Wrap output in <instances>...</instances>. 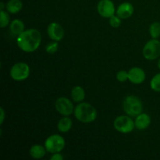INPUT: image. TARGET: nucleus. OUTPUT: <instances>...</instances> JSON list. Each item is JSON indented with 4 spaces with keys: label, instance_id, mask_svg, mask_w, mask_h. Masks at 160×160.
Masks as SVG:
<instances>
[{
    "label": "nucleus",
    "instance_id": "6ab92c4d",
    "mask_svg": "<svg viewBox=\"0 0 160 160\" xmlns=\"http://www.w3.org/2000/svg\"><path fill=\"white\" fill-rule=\"evenodd\" d=\"M149 33L152 38L157 39L160 37V23L155 22L152 23L149 28Z\"/></svg>",
    "mask_w": 160,
    "mask_h": 160
},
{
    "label": "nucleus",
    "instance_id": "b1692460",
    "mask_svg": "<svg viewBox=\"0 0 160 160\" xmlns=\"http://www.w3.org/2000/svg\"><path fill=\"white\" fill-rule=\"evenodd\" d=\"M117 79L120 82H124L128 80V72L125 70H120L117 73Z\"/></svg>",
    "mask_w": 160,
    "mask_h": 160
},
{
    "label": "nucleus",
    "instance_id": "a878e982",
    "mask_svg": "<svg viewBox=\"0 0 160 160\" xmlns=\"http://www.w3.org/2000/svg\"><path fill=\"white\" fill-rule=\"evenodd\" d=\"M0 112H1V117H0V124H2L5 119V111L3 108H0Z\"/></svg>",
    "mask_w": 160,
    "mask_h": 160
},
{
    "label": "nucleus",
    "instance_id": "393cba45",
    "mask_svg": "<svg viewBox=\"0 0 160 160\" xmlns=\"http://www.w3.org/2000/svg\"><path fill=\"white\" fill-rule=\"evenodd\" d=\"M50 159L51 160H62L63 159V156H62L61 154H59V152L54 153V154L52 155V156L50 158Z\"/></svg>",
    "mask_w": 160,
    "mask_h": 160
},
{
    "label": "nucleus",
    "instance_id": "2eb2a0df",
    "mask_svg": "<svg viewBox=\"0 0 160 160\" xmlns=\"http://www.w3.org/2000/svg\"><path fill=\"white\" fill-rule=\"evenodd\" d=\"M6 8L9 13L15 14L21 10L23 8V3L20 0H9L6 3Z\"/></svg>",
    "mask_w": 160,
    "mask_h": 160
},
{
    "label": "nucleus",
    "instance_id": "ddd939ff",
    "mask_svg": "<svg viewBox=\"0 0 160 160\" xmlns=\"http://www.w3.org/2000/svg\"><path fill=\"white\" fill-rule=\"evenodd\" d=\"M150 123H151V118L149 115L147 113H140L136 117V120L134 121L135 127L140 131L148 128Z\"/></svg>",
    "mask_w": 160,
    "mask_h": 160
},
{
    "label": "nucleus",
    "instance_id": "9d476101",
    "mask_svg": "<svg viewBox=\"0 0 160 160\" xmlns=\"http://www.w3.org/2000/svg\"><path fill=\"white\" fill-rule=\"evenodd\" d=\"M48 35L52 40L59 42L64 37V30L59 23L53 22L51 23L47 29Z\"/></svg>",
    "mask_w": 160,
    "mask_h": 160
},
{
    "label": "nucleus",
    "instance_id": "6e6552de",
    "mask_svg": "<svg viewBox=\"0 0 160 160\" xmlns=\"http://www.w3.org/2000/svg\"><path fill=\"white\" fill-rule=\"evenodd\" d=\"M56 109L62 116L68 117L74 112V107L70 99L66 97H60L55 103Z\"/></svg>",
    "mask_w": 160,
    "mask_h": 160
},
{
    "label": "nucleus",
    "instance_id": "f8f14e48",
    "mask_svg": "<svg viewBox=\"0 0 160 160\" xmlns=\"http://www.w3.org/2000/svg\"><path fill=\"white\" fill-rule=\"evenodd\" d=\"M133 13H134V6L131 3L128 2L121 3L117 9V16L121 19L129 18Z\"/></svg>",
    "mask_w": 160,
    "mask_h": 160
},
{
    "label": "nucleus",
    "instance_id": "cd10ccee",
    "mask_svg": "<svg viewBox=\"0 0 160 160\" xmlns=\"http://www.w3.org/2000/svg\"><path fill=\"white\" fill-rule=\"evenodd\" d=\"M158 67H159V69L160 70V59H159V61H158Z\"/></svg>",
    "mask_w": 160,
    "mask_h": 160
},
{
    "label": "nucleus",
    "instance_id": "4468645a",
    "mask_svg": "<svg viewBox=\"0 0 160 160\" xmlns=\"http://www.w3.org/2000/svg\"><path fill=\"white\" fill-rule=\"evenodd\" d=\"M24 23L22 20H18V19H16L13 20L10 23V26H9V29H10L11 33L14 35L19 36L20 34L24 31Z\"/></svg>",
    "mask_w": 160,
    "mask_h": 160
},
{
    "label": "nucleus",
    "instance_id": "0eeeda50",
    "mask_svg": "<svg viewBox=\"0 0 160 160\" xmlns=\"http://www.w3.org/2000/svg\"><path fill=\"white\" fill-rule=\"evenodd\" d=\"M143 56L148 60H154L160 56V42L156 38L148 41L143 48Z\"/></svg>",
    "mask_w": 160,
    "mask_h": 160
},
{
    "label": "nucleus",
    "instance_id": "1a4fd4ad",
    "mask_svg": "<svg viewBox=\"0 0 160 160\" xmlns=\"http://www.w3.org/2000/svg\"><path fill=\"white\" fill-rule=\"evenodd\" d=\"M97 10L104 18H110L115 13L114 3L111 0H101L97 6Z\"/></svg>",
    "mask_w": 160,
    "mask_h": 160
},
{
    "label": "nucleus",
    "instance_id": "aec40b11",
    "mask_svg": "<svg viewBox=\"0 0 160 160\" xmlns=\"http://www.w3.org/2000/svg\"><path fill=\"white\" fill-rule=\"evenodd\" d=\"M150 86L153 91L160 92V73H158L153 77L150 82Z\"/></svg>",
    "mask_w": 160,
    "mask_h": 160
},
{
    "label": "nucleus",
    "instance_id": "9b49d317",
    "mask_svg": "<svg viewBox=\"0 0 160 160\" xmlns=\"http://www.w3.org/2000/svg\"><path fill=\"white\" fill-rule=\"evenodd\" d=\"M145 73L139 67H133L128 71V80L135 84H142L145 80Z\"/></svg>",
    "mask_w": 160,
    "mask_h": 160
},
{
    "label": "nucleus",
    "instance_id": "f257e3e1",
    "mask_svg": "<svg viewBox=\"0 0 160 160\" xmlns=\"http://www.w3.org/2000/svg\"><path fill=\"white\" fill-rule=\"evenodd\" d=\"M42 34L36 29H28L17 37V43L19 48L25 52L36 51L40 46Z\"/></svg>",
    "mask_w": 160,
    "mask_h": 160
},
{
    "label": "nucleus",
    "instance_id": "bb28decb",
    "mask_svg": "<svg viewBox=\"0 0 160 160\" xmlns=\"http://www.w3.org/2000/svg\"><path fill=\"white\" fill-rule=\"evenodd\" d=\"M4 3L3 2H1L0 3V6H1V9H3V8H4Z\"/></svg>",
    "mask_w": 160,
    "mask_h": 160
},
{
    "label": "nucleus",
    "instance_id": "39448f33",
    "mask_svg": "<svg viewBox=\"0 0 160 160\" xmlns=\"http://www.w3.org/2000/svg\"><path fill=\"white\" fill-rule=\"evenodd\" d=\"M9 73L12 79L14 81H24L30 75V67L25 62H17L12 66Z\"/></svg>",
    "mask_w": 160,
    "mask_h": 160
},
{
    "label": "nucleus",
    "instance_id": "20e7f679",
    "mask_svg": "<svg viewBox=\"0 0 160 160\" xmlns=\"http://www.w3.org/2000/svg\"><path fill=\"white\" fill-rule=\"evenodd\" d=\"M65 147V140L59 134H53L49 136L45 140V148L50 153L60 152Z\"/></svg>",
    "mask_w": 160,
    "mask_h": 160
},
{
    "label": "nucleus",
    "instance_id": "412c9836",
    "mask_svg": "<svg viewBox=\"0 0 160 160\" xmlns=\"http://www.w3.org/2000/svg\"><path fill=\"white\" fill-rule=\"evenodd\" d=\"M10 21V17L9 15L4 11V9H1V13H0V27L2 28H5L9 24Z\"/></svg>",
    "mask_w": 160,
    "mask_h": 160
},
{
    "label": "nucleus",
    "instance_id": "f3484780",
    "mask_svg": "<svg viewBox=\"0 0 160 160\" xmlns=\"http://www.w3.org/2000/svg\"><path fill=\"white\" fill-rule=\"evenodd\" d=\"M72 99L76 102H81L85 98V92L84 88L80 86H77L73 88L71 92Z\"/></svg>",
    "mask_w": 160,
    "mask_h": 160
},
{
    "label": "nucleus",
    "instance_id": "a211bd4d",
    "mask_svg": "<svg viewBox=\"0 0 160 160\" xmlns=\"http://www.w3.org/2000/svg\"><path fill=\"white\" fill-rule=\"evenodd\" d=\"M72 123H73V122H72L71 119L67 117H63V118L60 119L59 123H58V130L62 133L67 132L71 129Z\"/></svg>",
    "mask_w": 160,
    "mask_h": 160
},
{
    "label": "nucleus",
    "instance_id": "f03ea898",
    "mask_svg": "<svg viewBox=\"0 0 160 160\" xmlns=\"http://www.w3.org/2000/svg\"><path fill=\"white\" fill-rule=\"evenodd\" d=\"M74 116L82 123H92L97 118V111L89 103L81 102L75 107Z\"/></svg>",
    "mask_w": 160,
    "mask_h": 160
},
{
    "label": "nucleus",
    "instance_id": "4be33fe9",
    "mask_svg": "<svg viewBox=\"0 0 160 160\" xmlns=\"http://www.w3.org/2000/svg\"><path fill=\"white\" fill-rule=\"evenodd\" d=\"M58 48H59V44H58L56 41H55V42L48 44L46 47H45V50L49 54H54L55 52H57Z\"/></svg>",
    "mask_w": 160,
    "mask_h": 160
},
{
    "label": "nucleus",
    "instance_id": "5701e85b",
    "mask_svg": "<svg viewBox=\"0 0 160 160\" xmlns=\"http://www.w3.org/2000/svg\"><path fill=\"white\" fill-rule=\"evenodd\" d=\"M121 18H120V17L117 16V17H116V16H112V17L109 18V24H110L111 27H112V28H119V27L121 25V20H120Z\"/></svg>",
    "mask_w": 160,
    "mask_h": 160
},
{
    "label": "nucleus",
    "instance_id": "423d86ee",
    "mask_svg": "<svg viewBox=\"0 0 160 160\" xmlns=\"http://www.w3.org/2000/svg\"><path fill=\"white\" fill-rule=\"evenodd\" d=\"M114 128L117 131L123 134H128L134 131V122L133 121L131 117H127V116H120L117 117L114 120Z\"/></svg>",
    "mask_w": 160,
    "mask_h": 160
},
{
    "label": "nucleus",
    "instance_id": "dca6fc26",
    "mask_svg": "<svg viewBox=\"0 0 160 160\" xmlns=\"http://www.w3.org/2000/svg\"><path fill=\"white\" fill-rule=\"evenodd\" d=\"M46 153V149L41 145H34L30 149V155L32 158L39 159L43 158Z\"/></svg>",
    "mask_w": 160,
    "mask_h": 160
},
{
    "label": "nucleus",
    "instance_id": "7ed1b4c3",
    "mask_svg": "<svg viewBox=\"0 0 160 160\" xmlns=\"http://www.w3.org/2000/svg\"><path fill=\"white\" fill-rule=\"evenodd\" d=\"M123 111L130 117H138L142 113L143 106L140 98L134 95L126 97L123 102Z\"/></svg>",
    "mask_w": 160,
    "mask_h": 160
}]
</instances>
